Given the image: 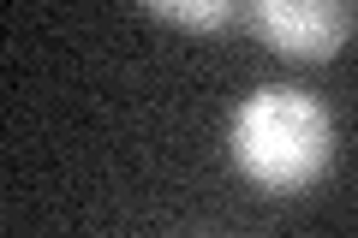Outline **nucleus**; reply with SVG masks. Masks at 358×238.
I'll return each mask as SVG.
<instances>
[{"label":"nucleus","instance_id":"nucleus-1","mask_svg":"<svg viewBox=\"0 0 358 238\" xmlns=\"http://www.w3.org/2000/svg\"><path fill=\"white\" fill-rule=\"evenodd\" d=\"M233 161L251 185L293 197L310 191L334 161V119L310 89L293 84H263L233 107Z\"/></svg>","mask_w":358,"mask_h":238},{"label":"nucleus","instance_id":"nucleus-2","mask_svg":"<svg viewBox=\"0 0 358 238\" xmlns=\"http://www.w3.org/2000/svg\"><path fill=\"white\" fill-rule=\"evenodd\" d=\"M358 30L352 0H257V36L287 60H334Z\"/></svg>","mask_w":358,"mask_h":238},{"label":"nucleus","instance_id":"nucleus-3","mask_svg":"<svg viewBox=\"0 0 358 238\" xmlns=\"http://www.w3.org/2000/svg\"><path fill=\"white\" fill-rule=\"evenodd\" d=\"M143 6L179 30H221L233 18V0H143Z\"/></svg>","mask_w":358,"mask_h":238}]
</instances>
